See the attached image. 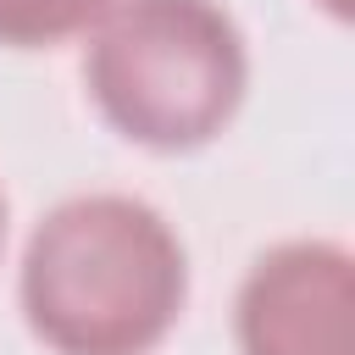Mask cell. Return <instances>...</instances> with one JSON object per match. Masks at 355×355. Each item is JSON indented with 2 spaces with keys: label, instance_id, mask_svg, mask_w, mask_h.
Instances as JSON below:
<instances>
[{
  "label": "cell",
  "instance_id": "obj_1",
  "mask_svg": "<svg viewBox=\"0 0 355 355\" xmlns=\"http://www.w3.org/2000/svg\"><path fill=\"white\" fill-rule=\"evenodd\" d=\"M17 300L55 355H150L183 316L189 255L155 205L72 194L28 233Z\"/></svg>",
  "mask_w": 355,
  "mask_h": 355
},
{
  "label": "cell",
  "instance_id": "obj_2",
  "mask_svg": "<svg viewBox=\"0 0 355 355\" xmlns=\"http://www.w3.org/2000/svg\"><path fill=\"white\" fill-rule=\"evenodd\" d=\"M83 83L122 139L200 150L233 122L250 55L216 0H116L89 28Z\"/></svg>",
  "mask_w": 355,
  "mask_h": 355
},
{
  "label": "cell",
  "instance_id": "obj_3",
  "mask_svg": "<svg viewBox=\"0 0 355 355\" xmlns=\"http://www.w3.org/2000/svg\"><path fill=\"white\" fill-rule=\"evenodd\" d=\"M239 355H355V255L288 239L255 255L233 300Z\"/></svg>",
  "mask_w": 355,
  "mask_h": 355
},
{
  "label": "cell",
  "instance_id": "obj_4",
  "mask_svg": "<svg viewBox=\"0 0 355 355\" xmlns=\"http://www.w3.org/2000/svg\"><path fill=\"white\" fill-rule=\"evenodd\" d=\"M116 0H0V44L44 50L61 39L89 33Z\"/></svg>",
  "mask_w": 355,
  "mask_h": 355
},
{
  "label": "cell",
  "instance_id": "obj_5",
  "mask_svg": "<svg viewBox=\"0 0 355 355\" xmlns=\"http://www.w3.org/2000/svg\"><path fill=\"white\" fill-rule=\"evenodd\" d=\"M322 6H327L333 17H349V11H355V0H322Z\"/></svg>",
  "mask_w": 355,
  "mask_h": 355
},
{
  "label": "cell",
  "instance_id": "obj_6",
  "mask_svg": "<svg viewBox=\"0 0 355 355\" xmlns=\"http://www.w3.org/2000/svg\"><path fill=\"white\" fill-rule=\"evenodd\" d=\"M0 250H6V189H0Z\"/></svg>",
  "mask_w": 355,
  "mask_h": 355
}]
</instances>
